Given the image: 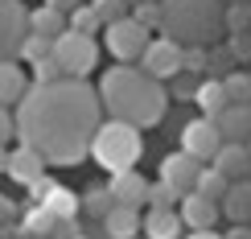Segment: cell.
Wrapping results in <instances>:
<instances>
[{
  "label": "cell",
  "mask_w": 251,
  "mask_h": 239,
  "mask_svg": "<svg viewBox=\"0 0 251 239\" xmlns=\"http://www.w3.org/2000/svg\"><path fill=\"white\" fill-rule=\"evenodd\" d=\"M177 206H181V194L169 182H149V211H177Z\"/></svg>",
  "instance_id": "cell-25"
},
{
  "label": "cell",
  "mask_w": 251,
  "mask_h": 239,
  "mask_svg": "<svg viewBox=\"0 0 251 239\" xmlns=\"http://www.w3.org/2000/svg\"><path fill=\"white\" fill-rule=\"evenodd\" d=\"M13 124L21 144L41 153L46 165H78L91 157V136L103 124V103L99 91L82 79H62L54 87L29 82Z\"/></svg>",
  "instance_id": "cell-1"
},
{
  "label": "cell",
  "mask_w": 251,
  "mask_h": 239,
  "mask_svg": "<svg viewBox=\"0 0 251 239\" xmlns=\"http://www.w3.org/2000/svg\"><path fill=\"white\" fill-rule=\"evenodd\" d=\"M29 75H33V87H54V82H62L66 75H62V66L54 58H37L33 66H29Z\"/></svg>",
  "instance_id": "cell-28"
},
{
  "label": "cell",
  "mask_w": 251,
  "mask_h": 239,
  "mask_svg": "<svg viewBox=\"0 0 251 239\" xmlns=\"http://www.w3.org/2000/svg\"><path fill=\"white\" fill-rule=\"evenodd\" d=\"M140 223H144L140 211H132V206H116V211L103 219V231H107V239H136V235H140Z\"/></svg>",
  "instance_id": "cell-22"
},
{
  "label": "cell",
  "mask_w": 251,
  "mask_h": 239,
  "mask_svg": "<svg viewBox=\"0 0 251 239\" xmlns=\"http://www.w3.org/2000/svg\"><path fill=\"white\" fill-rule=\"evenodd\" d=\"M132 21H136V25H144V29L152 33V29L161 25V4H136V8H132Z\"/></svg>",
  "instance_id": "cell-32"
},
{
  "label": "cell",
  "mask_w": 251,
  "mask_h": 239,
  "mask_svg": "<svg viewBox=\"0 0 251 239\" xmlns=\"http://www.w3.org/2000/svg\"><path fill=\"white\" fill-rule=\"evenodd\" d=\"M29 91V70L21 62H0V107H17Z\"/></svg>",
  "instance_id": "cell-17"
},
{
  "label": "cell",
  "mask_w": 251,
  "mask_h": 239,
  "mask_svg": "<svg viewBox=\"0 0 251 239\" xmlns=\"http://www.w3.org/2000/svg\"><path fill=\"white\" fill-rule=\"evenodd\" d=\"M25 239H41V235H25Z\"/></svg>",
  "instance_id": "cell-44"
},
{
  "label": "cell",
  "mask_w": 251,
  "mask_h": 239,
  "mask_svg": "<svg viewBox=\"0 0 251 239\" xmlns=\"http://www.w3.org/2000/svg\"><path fill=\"white\" fill-rule=\"evenodd\" d=\"M202 70H210V54L206 50H185V75H202Z\"/></svg>",
  "instance_id": "cell-34"
},
{
  "label": "cell",
  "mask_w": 251,
  "mask_h": 239,
  "mask_svg": "<svg viewBox=\"0 0 251 239\" xmlns=\"http://www.w3.org/2000/svg\"><path fill=\"white\" fill-rule=\"evenodd\" d=\"M75 239H91V235H75Z\"/></svg>",
  "instance_id": "cell-45"
},
{
  "label": "cell",
  "mask_w": 251,
  "mask_h": 239,
  "mask_svg": "<svg viewBox=\"0 0 251 239\" xmlns=\"http://www.w3.org/2000/svg\"><path fill=\"white\" fill-rule=\"evenodd\" d=\"M136 66H140L149 79H156V82H169L177 75H185V50L177 46V41H169V37H152Z\"/></svg>",
  "instance_id": "cell-7"
},
{
  "label": "cell",
  "mask_w": 251,
  "mask_h": 239,
  "mask_svg": "<svg viewBox=\"0 0 251 239\" xmlns=\"http://www.w3.org/2000/svg\"><path fill=\"white\" fill-rule=\"evenodd\" d=\"M13 214H17L13 198H4V194H0V223H13Z\"/></svg>",
  "instance_id": "cell-38"
},
{
  "label": "cell",
  "mask_w": 251,
  "mask_h": 239,
  "mask_svg": "<svg viewBox=\"0 0 251 239\" xmlns=\"http://www.w3.org/2000/svg\"><path fill=\"white\" fill-rule=\"evenodd\" d=\"M99 54H103L99 41L87 37V33H75V29H66V33L50 46V58L62 66V75L66 79H82V82H87V75L99 66Z\"/></svg>",
  "instance_id": "cell-5"
},
{
  "label": "cell",
  "mask_w": 251,
  "mask_h": 239,
  "mask_svg": "<svg viewBox=\"0 0 251 239\" xmlns=\"http://www.w3.org/2000/svg\"><path fill=\"white\" fill-rule=\"evenodd\" d=\"M41 4H50V8H58V13H66V17H70L78 4H87V0H41Z\"/></svg>",
  "instance_id": "cell-37"
},
{
  "label": "cell",
  "mask_w": 251,
  "mask_h": 239,
  "mask_svg": "<svg viewBox=\"0 0 251 239\" xmlns=\"http://www.w3.org/2000/svg\"><path fill=\"white\" fill-rule=\"evenodd\" d=\"M99 103L111 120L120 124H132V128H152V124L165 120L169 111V91L165 82L149 79L140 66H111L103 70V82H99Z\"/></svg>",
  "instance_id": "cell-2"
},
{
  "label": "cell",
  "mask_w": 251,
  "mask_h": 239,
  "mask_svg": "<svg viewBox=\"0 0 251 239\" xmlns=\"http://www.w3.org/2000/svg\"><path fill=\"white\" fill-rule=\"evenodd\" d=\"M218 149H223V136H218V124H214V120L198 116V120H190V124L181 128V153H190L194 161L210 165Z\"/></svg>",
  "instance_id": "cell-9"
},
{
  "label": "cell",
  "mask_w": 251,
  "mask_h": 239,
  "mask_svg": "<svg viewBox=\"0 0 251 239\" xmlns=\"http://www.w3.org/2000/svg\"><path fill=\"white\" fill-rule=\"evenodd\" d=\"M161 4V37L177 41L181 50H206L223 37V0H156Z\"/></svg>",
  "instance_id": "cell-3"
},
{
  "label": "cell",
  "mask_w": 251,
  "mask_h": 239,
  "mask_svg": "<svg viewBox=\"0 0 251 239\" xmlns=\"http://www.w3.org/2000/svg\"><path fill=\"white\" fill-rule=\"evenodd\" d=\"M0 173H8V144H0Z\"/></svg>",
  "instance_id": "cell-41"
},
{
  "label": "cell",
  "mask_w": 251,
  "mask_h": 239,
  "mask_svg": "<svg viewBox=\"0 0 251 239\" xmlns=\"http://www.w3.org/2000/svg\"><path fill=\"white\" fill-rule=\"evenodd\" d=\"M223 87H226V99L231 103H251V75L247 70H226Z\"/></svg>",
  "instance_id": "cell-27"
},
{
  "label": "cell",
  "mask_w": 251,
  "mask_h": 239,
  "mask_svg": "<svg viewBox=\"0 0 251 239\" xmlns=\"http://www.w3.org/2000/svg\"><path fill=\"white\" fill-rule=\"evenodd\" d=\"M8 178L21 182V186L46 182V157H41V153H33V149H25V144L8 149Z\"/></svg>",
  "instance_id": "cell-11"
},
{
  "label": "cell",
  "mask_w": 251,
  "mask_h": 239,
  "mask_svg": "<svg viewBox=\"0 0 251 239\" xmlns=\"http://www.w3.org/2000/svg\"><path fill=\"white\" fill-rule=\"evenodd\" d=\"M21 58H25L29 66H33L37 58H50V41H46V37H33V33H29V37H25V46H21Z\"/></svg>",
  "instance_id": "cell-33"
},
{
  "label": "cell",
  "mask_w": 251,
  "mask_h": 239,
  "mask_svg": "<svg viewBox=\"0 0 251 239\" xmlns=\"http://www.w3.org/2000/svg\"><path fill=\"white\" fill-rule=\"evenodd\" d=\"M78 206H82L87 214H95V219L103 223L111 211H116V198H111V190H107V186H91V190L78 198Z\"/></svg>",
  "instance_id": "cell-24"
},
{
  "label": "cell",
  "mask_w": 251,
  "mask_h": 239,
  "mask_svg": "<svg viewBox=\"0 0 251 239\" xmlns=\"http://www.w3.org/2000/svg\"><path fill=\"white\" fill-rule=\"evenodd\" d=\"M247 153H251V140H247Z\"/></svg>",
  "instance_id": "cell-46"
},
{
  "label": "cell",
  "mask_w": 251,
  "mask_h": 239,
  "mask_svg": "<svg viewBox=\"0 0 251 239\" xmlns=\"http://www.w3.org/2000/svg\"><path fill=\"white\" fill-rule=\"evenodd\" d=\"M91 157H95L111 178L136 169V161L144 157V136H140V128L120 124V120H103L99 128H95V136H91Z\"/></svg>",
  "instance_id": "cell-4"
},
{
  "label": "cell",
  "mask_w": 251,
  "mask_h": 239,
  "mask_svg": "<svg viewBox=\"0 0 251 239\" xmlns=\"http://www.w3.org/2000/svg\"><path fill=\"white\" fill-rule=\"evenodd\" d=\"M185 239H223V235H218V231H190Z\"/></svg>",
  "instance_id": "cell-40"
},
{
  "label": "cell",
  "mask_w": 251,
  "mask_h": 239,
  "mask_svg": "<svg viewBox=\"0 0 251 239\" xmlns=\"http://www.w3.org/2000/svg\"><path fill=\"white\" fill-rule=\"evenodd\" d=\"M54 214L50 211H41V206H33V211L25 214V235H41V239H50V231H54Z\"/></svg>",
  "instance_id": "cell-31"
},
{
  "label": "cell",
  "mask_w": 251,
  "mask_h": 239,
  "mask_svg": "<svg viewBox=\"0 0 251 239\" xmlns=\"http://www.w3.org/2000/svg\"><path fill=\"white\" fill-rule=\"evenodd\" d=\"M91 8H95V17H99V25L107 29V25H116V21H124L132 13V4L128 0H87Z\"/></svg>",
  "instance_id": "cell-26"
},
{
  "label": "cell",
  "mask_w": 251,
  "mask_h": 239,
  "mask_svg": "<svg viewBox=\"0 0 251 239\" xmlns=\"http://www.w3.org/2000/svg\"><path fill=\"white\" fill-rule=\"evenodd\" d=\"M198 173H202V161H194L190 153H169V157L161 161V182H169L177 194H194V182H198Z\"/></svg>",
  "instance_id": "cell-10"
},
{
  "label": "cell",
  "mask_w": 251,
  "mask_h": 239,
  "mask_svg": "<svg viewBox=\"0 0 251 239\" xmlns=\"http://www.w3.org/2000/svg\"><path fill=\"white\" fill-rule=\"evenodd\" d=\"M231 54L235 58H251V33H231Z\"/></svg>",
  "instance_id": "cell-35"
},
{
  "label": "cell",
  "mask_w": 251,
  "mask_h": 239,
  "mask_svg": "<svg viewBox=\"0 0 251 239\" xmlns=\"http://www.w3.org/2000/svg\"><path fill=\"white\" fill-rule=\"evenodd\" d=\"M29 37V8L21 0H0V62H17Z\"/></svg>",
  "instance_id": "cell-8"
},
{
  "label": "cell",
  "mask_w": 251,
  "mask_h": 239,
  "mask_svg": "<svg viewBox=\"0 0 251 239\" xmlns=\"http://www.w3.org/2000/svg\"><path fill=\"white\" fill-rule=\"evenodd\" d=\"M17 136V124H13V116H8V107H0V144H8Z\"/></svg>",
  "instance_id": "cell-36"
},
{
  "label": "cell",
  "mask_w": 251,
  "mask_h": 239,
  "mask_svg": "<svg viewBox=\"0 0 251 239\" xmlns=\"http://www.w3.org/2000/svg\"><path fill=\"white\" fill-rule=\"evenodd\" d=\"M177 214H181V223L190 227V231H214V223H218V202H206V198H198V194H185L181 206H177Z\"/></svg>",
  "instance_id": "cell-15"
},
{
  "label": "cell",
  "mask_w": 251,
  "mask_h": 239,
  "mask_svg": "<svg viewBox=\"0 0 251 239\" xmlns=\"http://www.w3.org/2000/svg\"><path fill=\"white\" fill-rule=\"evenodd\" d=\"M218 211H223L235 227H247L251 223V182H231V190L218 202Z\"/></svg>",
  "instance_id": "cell-21"
},
{
  "label": "cell",
  "mask_w": 251,
  "mask_h": 239,
  "mask_svg": "<svg viewBox=\"0 0 251 239\" xmlns=\"http://www.w3.org/2000/svg\"><path fill=\"white\" fill-rule=\"evenodd\" d=\"M223 4H251V0H223Z\"/></svg>",
  "instance_id": "cell-43"
},
{
  "label": "cell",
  "mask_w": 251,
  "mask_h": 239,
  "mask_svg": "<svg viewBox=\"0 0 251 239\" xmlns=\"http://www.w3.org/2000/svg\"><path fill=\"white\" fill-rule=\"evenodd\" d=\"M0 239H4V235H0Z\"/></svg>",
  "instance_id": "cell-47"
},
{
  "label": "cell",
  "mask_w": 251,
  "mask_h": 239,
  "mask_svg": "<svg viewBox=\"0 0 251 239\" xmlns=\"http://www.w3.org/2000/svg\"><path fill=\"white\" fill-rule=\"evenodd\" d=\"M214 124H218L223 144H247L251 140V103H231Z\"/></svg>",
  "instance_id": "cell-14"
},
{
  "label": "cell",
  "mask_w": 251,
  "mask_h": 239,
  "mask_svg": "<svg viewBox=\"0 0 251 239\" xmlns=\"http://www.w3.org/2000/svg\"><path fill=\"white\" fill-rule=\"evenodd\" d=\"M223 29H231V33H251V4H226L223 8Z\"/></svg>",
  "instance_id": "cell-29"
},
{
  "label": "cell",
  "mask_w": 251,
  "mask_h": 239,
  "mask_svg": "<svg viewBox=\"0 0 251 239\" xmlns=\"http://www.w3.org/2000/svg\"><path fill=\"white\" fill-rule=\"evenodd\" d=\"M226 190H231V182H226L218 169L202 165V173H198V182H194V194H198V198H206V202H223Z\"/></svg>",
  "instance_id": "cell-23"
},
{
  "label": "cell",
  "mask_w": 251,
  "mask_h": 239,
  "mask_svg": "<svg viewBox=\"0 0 251 239\" xmlns=\"http://www.w3.org/2000/svg\"><path fill=\"white\" fill-rule=\"evenodd\" d=\"M223 239H251V227H231V235H223Z\"/></svg>",
  "instance_id": "cell-39"
},
{
  "label": "cell",
  "mask_w": 251,
  "mask_h": 239,
  "mask_svg": "<svg viewBox=\"0 0 251 239\" xmlns=\"http://www.w3.org/2000/svg\"><path fill=\"white\" fill-rule=\"evenodd\" d=\"M128 4H132V8H136V4H156V0H128Z\"/></svg>",
  "instance_id": "cell-42"
},
{
  "label": "cell",
  "mask_w": 251,
  "mask_h": 239,
  "mask_svg": "<svg viewBox=\"0 0 251 239\" xmlns=\"http://www.w3.org/2000/svg\"><path fill=\"white\" fill-rule=\"evenodd\" d=\"M33 190H41V211H50L54 219H75L78 214V194H70L66 186H46V182H37Z\"/></svg>",
  "instance_id": "cell-19"
},
{
  "label": "cell",
  "mask_w": 251,
  "mask_h": 239,
  "mask_svg": "<svg viewBox=\"0 0 251 239\" xmlns=\"http://www.w3.org/2000/svg\"><path fill=\"white\" fill-rule=\"evenodd\" d=\"M70 29H75V33H87V37H95L103 25H99V17H95V8H91V4H78L75 13H70Z\"/></svg>",
  "instance_id": "cell-30"
},
{
  "label": "cell",
  "mask_w": 251,
  "mask_h": 239,
  "mask_svg": "<svg viewBox=\"0 0 251 239\" xmlns=\"http://www.w3.org/2000/svg\"><path fill=\"white\" fill-rule=\"evenodd\" d=\"M149 41H152V33H149L144 25H136L132 13L124 17V21H116V25L103 29V46H107V54L116 58V66H136L140 54L149 50Z\"/></svg>",
  "instance_id": "cell-6"
},
{
  "label": "cell",
  "mask_w": 251,
  "mask_h": 239,
  "mask_svg": "<svg viewBox=\"0 0 251 239\" xmlns=\"http://www.w3.org/2000/svg\"><path fill=\"white\" fill-rule=\"evenodd\" d=\"M194 103L202 107V116L206 120H218L226 107H231V99H226V87H223V79H202L194 87Z\"/></svg>",
  "instance_id": "cell-20"
},
{
  "label": "cell",
  "mask_w": 251,
  "mask_h": 239,
  "mask_svg": "<svg viewBox=\"0 0 251 239\" xmlns=\"http://www.w3.org/2000/svg\"><path fill=\"white\" fill-rule=\"evenodd\" d=\"M144 239H185V223L177 211H149L140 223Z\"/></svg>",
  "instance_id": "cell-18"
},
{
  "label": "cell",
  "mask_w": 251,
  "mask_h": 239,
  "mask_svg": "<svg viewBox=\"0 0 251 239\" xmlns=\"http://www.w3.org/2000/svg\"><path fill=\"white\" fill-rule=\"evenodd\" d=\"M107 190H111V198H116V206H132V211L149 206V182H144L136 169L116 173V178L107 182Z\"/></svg>",
  "instance_id": "cell-13"
},
{
  "label": "cell",
  "mask_w": 251,
  "mask_h": 239,
  "mask_svg": "<svg viewBox=\"0 0 251 239\" xmlns=\"http://www.w3.org/2000/svg\"><path fill=\"white\" fill-rule=\"evenodd\" d=\"M210 169H218L226 182H251V153H247V144H223V149L214 153Z\"/></svg>",
  "instance_id": "cell-12"
},
{
  "label": "cell",
  "mask_w": 251,
  "mask_h": 239,
  "mask_svg": "<svg viewBox=\"0 0 251 239\" xmlns=\"http://www.w3.org/2000/svg\"><path fill=\"white\" fill-rule=\"evenodd\" d=\"M66 29H70V17L66 13H58V8H50V4L29 8V33H33V37H46L50 46H54Z\"/></svg>",
  "instance_id": "cell-16"
}]
</instances>
